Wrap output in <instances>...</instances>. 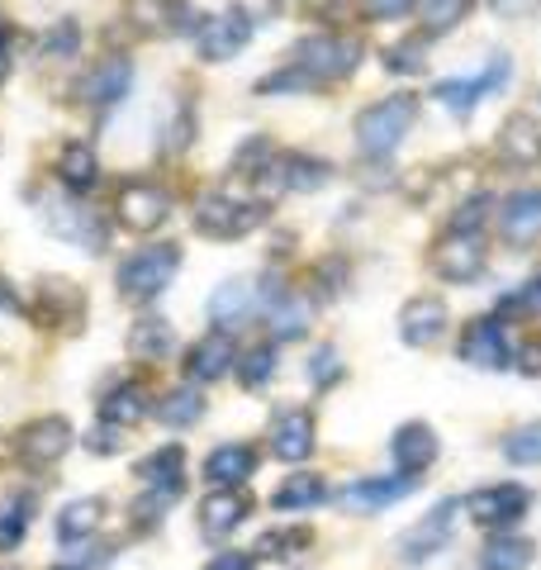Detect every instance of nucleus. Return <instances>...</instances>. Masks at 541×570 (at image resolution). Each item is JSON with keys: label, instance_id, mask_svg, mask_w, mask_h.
<instances>
[{"label": "nucleus", "instance_id": "32", "mask_svg": "<svg viewBox=\"0 0 541 570\" xmlns=\"http://www.w3.org/2000/svg\"><path fill=\"white\" fill-rule=\"evenodd\" d=\"M200 414H205V400H200V390H190V385L171 390V395L157 404V419L167 423V428H190Z\"/></svg>", "mask_w": 541, "mask_h": 570}, {"label": "nucleus", "instance_id": "18", "mask_svg": "<svg viewBox=\"0 0 541 570\" xmlns=\"http://www.w3.org/2000/svg\"><path fill=\"white\" fill-rule=\"evenodd\" d=\"M270 452L281 461H304L314 452V414L309 409H285V414L270 423Z\"/></svg>", "mask_w": 541, "mask_h": 570}, {"label": "nucleus", "instance_id": "38", "mask_svg": "<svg viewBox=\"0 0 541 570\" xmlns=\"http://www.w3.org/2000/svg\"><path fill=\"white\" fill-rule=\"evenodd\" d=\"M503 456L518 461V466H541V423H528L503 442Z\"/></svg>", "mask_w": 541, "mask_h": 570}, {"label": "nucleus", "instance_id": "11", "mask_svg": "<svg viewBox=\"0 0 541 570\" xmlns=\"http://www.w3.org/2000/svg\"><path fill=\"white\" fill-rule=\"evenodd\" d=\"M461 362H471L480 371H499L509 366V337H503L499 318H475L461 333Z\"/></svg>", "mask_w": 541, "mask_h": 570}, {"label": "nucleus", "instance_id": "19", "mask_svg": "<svg viewBox=\"0 0 541 570\" xmlns=\"http://www.w3.org/2000/svg\"><path fill=\"white\" fill-rule=\"evenodd\" d=\"M503 77H509V58H494V62H490V71H480V77H451V81H442V86H437V100H442V105H451L456 115H465L480 96L499 91Z\"/></svg>", "mask_w": 541, "mask_h": 570}, {"label": "nucleus", "instance_id": "17", "mask_svg": "<svg viewBox=\"0 0 541 570\" xmlns=\"http://www.w3.org/2000/svg\"><path fill=\"white\" fill-rule=\"evenodd\" d=\"M499 228L513 247L541 238V190H513L499 209Z\"/></svg>", "mask_w": 541, "mask_h": 570}, {"label": "nucleus", "instance_id": "13", "mask_svg": "<svg viewBox=\"0 0 541 570\" xmlns=\"http://www.w3.org/2000/svg\"><path fill=\"white\" fill-rule=\"evenodd\" d=\"M67 448H71L67 419H33L20 433V456L29 466H52V461H62Z\"/></svg>", "mask_w": 541, "mask_h": 570}, {"label": "nucleus", "instance_id": "12", "mask_svg": "<svg viewBox=\"0 0 541 570\" xmlns=\"http://www.w3.org/2000/svg\"><path fill=\"white\" fill-rule=\"evenodd\" d=\"M413 485H419V475H390V480H352L347 490H342V509L347 513H381L385 504L394 499H404Z\"/></svg>", "mask_w": 541, "mask_h": 570}, {"label": "nucleus", "instance_id": "42", "mask_svg": "<svg viewBox=\"0 0 541 570\" xmlns=\"http://www.w3.org/2000/svg\"><path fill=\"white\" fill-rule=\"evenodd\" d=\"M309 542V532L304 528H281V532H266V538L257 542V557H291L295 547Z\"/></svg>", "mask_w": 541, "mask_h": 570}, {"label": "nucleus", "instance_id": "15", "mask_svg": "<svg viewBox=\"0 0 541 570\" xmlns=\"http://www.w3.org/2000/svg\"><path fill=\"white\" fill-rule=\"evenodd\" d=\"M129 86H134V62L124 58V52H110V58H100L90 67V77L81 81V96L90 105H115L129 96Z\"/></svg>", "mask_w": 541, "mask_h": 570}, {"label": "nucleus", "instance_id": "26", "mask_svg": "<svg viewBox=\"0 0 541 570\" xmlns=\"http://www.w3.org/2000/svg\"><path fill=\"white\" fill-rule=\"evenodd\" d=\"M328 499V485H323V475H314V471H299V475H291L285 485L270 494V504H276L281 513H299V509H314V504H323Z\"/></svg>", "mask_w": 541, "mask_h": 570}, {"label": "nucleus", "instance_id": "28", "mask_svg": "<svg viewBox=\"0 0 541 570\" xmlns=\"http://www.w3.org/2000/svg\"><path fill=\"white\" fill-rule=\"evenodd\" d=\"M180 471H186V452H180L176 442H171V448H157V452L138 466V475L148 480L153 490H167V494H180Z\"/></svg>", "mask_w": 541, "mask_h": 570}, {"label": "nucleus", "instance_id": "39", "mask_svg": "<svg viewBox=\"0 0 541 570\" xmlns=\"http://www.w3.org/2000/svg\"><path fill=\"white\" fill-rule=\"evenodd\" d=\"M270 371H276V347L270 343H262V347H252L243 362H238V376H243V385L247 390H262L266 381H270Z\"/></svg>", "mask_w": 541, "mask_h": 570}, {"label": "nucleus", "instance_id": "5", "mask_svg": "<svg viewBox=\"0 0 541 570\" xmlns=\"http://www.w3.org/2000/svg\"><path fill=\"white\" fill-rule=\"evenodd\" d=\"M471 519L480 528H494V532H509L513 523H522V513L532 509V494L513 485V480H503V485H490V490H475L471 494Z\"/></svg>", "mask_w": 541, "mask_h": 570}, {"label": "nucleus", "instance_id": "7", "mask_svg": "<svg viewBox=\"0 0 541 570\" xmlns=\"http://www.w3.org/2000/svg\"><path fill=\"white\" fill-rule=\"evenodd\" d=\"M247 39H252V14L243 6L214 14V20H205V29L195 33V43H200V58H209V62H228Z\"/></svg>", "mask_w": 541, "mask_h": 570}, {"label": "nucleus", "instance_id": "43", "mask_svg": "<svg viewBox=\"0 0 541 570\" xmlns=\"http://www.w3.org/2000/svg\"><path fill=\"white\" fill-rule=\"evenodd\" d=\"M371 20H404L409 10H419V0H361Z\"/></svg>", "mask_w": 541, "mask_h": 570}, {"label": "nucleus", "instance_id": "35", "mask_svg": "<svg viewBox=\"0 0 541 570\" xmlns=\"http://www.w3.org/2000/svg\"><path fill=\"white\" fill-rule=\"evenodd\" d=\"M29 532V499L24 494H10L0 499V551H14Z\"/></svg>", "mask_w": 541, "mask_h": 570}, {"label": "nucleus", "instance_id": "10", "mask_svg": "<svg viewBox=\"0 0 541 570\" xmlns=\"http://www.w3.org/2000/svg\"><path fill=\"white\" fill-rule=\"evenodd\" d=\"M400 337L409 347L442 343V337H446V299H437V295L409 299V305L400 309Z\"/></svg>", "mask_w": 541, "mask_h": 570}, {"label": "nucleus", "instance_id": "24", "mask_svg": "<svg viewBox=\"0 0 541 570\" xmlns=\"http://www.w3.org/2000/svg\"><path fill=\"white\" fill-rule=\"evenodd\" d=\"M142 414H148V390H142L138 381L115 385L110 395L100 400V419H105V423H115V428H134Z\"/></svg>", "mask_w": 541, "mask_h": 570}, {"label": "nucleus", "instance_id": "4", "mask_svg": "<svg viewBox=\"0 0 541 570\" xmlns=\"http://www.w3.org/2000/svg\"><path fill=\"white\" fill-rule=\"evenodd\" d=\"M262 219H266V209L257 200H238V195H228V190H209L200 209H195V228L209 238H243Z\"/></svg>", "mask_w": 541, "mask_h": 570}, {"label": "nucleus", "instance_id": "2", "mask_svg": "<svg viewBox=\"0 0 541 570\" xmlns=\"http://www.w3.org/2000/svg\"><path fill=\"white\" fill-rule=\"evenodd\" d=\"M176 266H180V247L176 243L142 247V253H134L129 262L119 266V295L134 299V305H148V299H157L171 285Z\"/></svg>", "mask_w": 541, "mask_h": 570}, {"label": "nucleus", "instance_id": "21", "mask_svg": "<svg viewBox=\"0 0 541 570\" xmlns=\"http://www.w3.org/2000/svg\"><path fill=\"white\" fill-rule=\"evenodd\" d=\"M247 513H252V499L243 490H214L200 504V528H205V538H228Z\"/></svg>", "mask_w": 541, "mask_h": 570}, {"label": "nucleus", "instance_id": "36", "mask_svg": "<svg viewBox=\"0 0 541 570\" xmlns=\"http://www.w3.org/2000/svg\"><path fill=\"white\" fill-rule=\"evenodd\" d=\"M171 347V328L161 324V318H142V324L129 333V352L142 356V362H157V356H167Z\"/></svg>", "mask_w": 541, "mask_h": 570}, {"label": "nucleus", "instance_id": "37", "mask_svg": "<svg viewBox=\"0 0 541 570\" xmlns=\"http://www.w3.org/2000/svg\"><path fill=\"white\" fill-rule=\"evenodd\" d=\"M304 324H309V305L281 291L276 309H270V328H276V337H299V333H304Z\"/></svg>", "mask_w": 541, "mask_h": 570}, {"label": "nucleus", "instance_id": "20", "mask_svg": "<svg viewBox=\"0 0 541 570\" xmlns=\"http://www.w3.org/2000/svg\"><path fill=\"white\" fill-rule=\"evenodd\" d=\"M252 471H257V448H247V442H224L205 456V480L219 490H238Z\"/></svg>", "mask_w": 541, "mask_h": 570}, {"label": "nucleus", "instance_id": "30", "mask_svg": "<svg viewBox=\"0 0 541 570\" xmlns=\"http://www.w3.org/2000/svg\"><path fill=\"white\" fill-rule=\"evenodd\" d=\"M270 171H281V186H291V190H318L323 181H328V163H318V157H304V153L281 157Z\"/></svg>", "mask_w": 541, "mask_h": 570}, {"label": "nucleus", "instance_id": "3", "mask_svg": "<svg viewBox=\"0 0 541 570\" xmlns=\"http://www.w3.org/2000/svg\"><path fill=\"white\" fill-rule=\"evenodd\" d=\"M356 62H361V39H347V33H309L291 52V67L304 71L309 81H337L356 71Z\"/></svg>", "mask_w": 541, "mask_h": 570}, {"label": "nucleus", "instance_id": "34", "mask_svg": "<svg viewBox=\"0 0 541 570\" xmlns=\"http://www.w3.org/2000/svg\"><path fill=\"white\" fill-rule=\"evenodd\" d=\"M475 0H419V14H423V33H446L456 29L465 14H471Z\"/></svg>", "mask_w": 541, "mask_h": 570}, {"label": "nucleus", "instance_id": "9", "mask_svg": "<svg viewBox=\"0 0 541 570\" xmlns=\"http://www.w3.org/2000/svg\"><path fill=\"white\" fill-rule=\"evenodd\" d=\"M48 228H52L58 238L86 247V253H100L105 238H110V228L100 224V214H96V209H81V205H67V200L48 205Z\"/></svg>", "mask_w": 541, "mask_h": 570}, {"label": "nucleus", "instance_id": "40", "mask_svg": "<svg viewBox=\"0 0 541 570\" xmlns=\"http://www.w3.org/2000/svg\"><path fill=\"white\" fill-rule=\"evenodd\" d=\"M490 195H471V200H461L456 205V214H451V234H480V228H484V219H490Z\"/></svg>", "mask_w": 541, "mask_h": 570}, {"label": "nucleus", "instance_id": "44", "mask_svg": "<svg viewBox=\"0 0 541 570\" xmlns=\"http://www.w3.org/2000/svg\"><path fill=\"white\" fill-rule=\"evenodd\" d=\"M309 376H314V385H328V381L342 376V366H337V352H333V347H318V352H314Z\"/></svg>", "mask_w": 541, "mask_h": 570}, {"label": "nucleus", "instance_id": "46", "mask_svg": "<svg viewBox=\"0 0 541 570\" xmlns=\"http://www.w3.org/2000/svg\"><path fill=\"white\" fill-rule=\"evenodd\" d=\"M390 71H419L423 58H419V43H400V48H390V58H385Z\"/></svg>", "mask_w": 541, "mask_h": 570}, {"label": "nucleus", "instance_id": "31", "mask_svg": "<svg viewBox=\"0 0 541 570\" xmlns=\"http://www.w3.org/2000/svg\"><path fill=\"white\" fill-rule=\"evenodd\" d=\"M186 6L180 0H134V20L142 29H153V33H176V29H186Z\"/></svg>", "mask_w": 541, "mask_h": 570}, {"label": "nucleus", "instance_id": "49", "mask_svg": "<svg viewBox=\"0 0 541 570\" xmlns=\"http://www.w3.org/2000/svg\"><path fill=\"white\" fill-rule=\"evenodd\" d=\"M62 570H77V566H62Z\"/></svg>", "mask_w": 541, "mask_h": 570}, {"label": "nucleus", "instance_id": "6", "mask_svg": "<svg viewBox=\"0 0 541 570\" xmlns=\"http://www.w3.org/2000/svg\"><path fill=\"white\" fill-rule=\"evenodd\" d=\"M171 214V195L157 181H129L119 190V224L134 228V234H153V228L167 224Z\"/></svg>", "mask_w": 541, "mask_h": 570}, {"label": "nucleus", "instance_id": "48", "mask_svg": "<svg viewBox=\"0 0 541 570\" xmlns=\"http://www.w3.org/2000/svg\"><path fill=\"white\" fill-rule=\"evenodd\" d=\"M6 67H10V39H6V29H0V77H6Z\"/></svg>", "mask_w": 541, "mask_h": 570}, {"label": "nucleus", "instance_id": "22", "mask_svg": "<svg viewBox=\"0 0 541 570\" xmlns=\"http://www.w3.org/2000/svg\"><path fill=\"white\" fill-rule=\"evenodd\" d=\"M437 433H432L427 423H404L400 433H394V461H400L404 475H419L427 471L432 461H437Z\"/></svg>", "mask_w": 541, "mask_h": 570}, {"label": "nucleus", "instance_id": "8", "mask_svg": "<svg viewBox=\"0 0 541 570\" xmlns=\"http://www.w3.org/2000/svg\"><path fill=\"white\" fill-rule=\"evenodd\" d=\"M262 299H281V295L276 291L262 295L257 281H228V285H219V291L209 295V318L219 324V333L224 328H238V324H247V318L262 309Z\"/></svg>", "mask_w": 541, "mask_h": 570}, {"label": "nucleus", "instance_id": "27", "mask_svg": "<svg viewBox=\"0 0 541 570\" xmlns=\"http://www.w3.org/2000/svg\"><path fill=\"white\" fill-rule=\"evenodd\" d=\"M58 176L67 190H90L100 181V163H96V153H90V142H67L58 153Z\"/></svg>", "mask_w": 541, "mask_h": 570}, {"label": "nucleus", "instance_id": "47", "mask_svg": "<svg viewBox=\"0 0 541 570\" xmlns=\"http://www.w3.org/2000/svg\"><path fill=\"white\" fill-rule=\"evenodd\" d=\"M205 570H257V561H252L247 551H219V557H214Z\"/></svg>", "mask_w": 541, "mask_h": 570}, {"label": "nucleus", "instance_id": "14", "mask_svg": "<svg viewBox=\"0 0 541 570\" xmlns=\"http://www.w3.org/2000/svg\"><path fill=\"white\" fill-rule=\"evenodd\" d=\"M437 272L456 285H471L484 272V238L480 234H446L437 247Z\"/></svg>", "mask_w": 541, "mask_h": 570}, {"label": "nucleus", "instance_id": "41", "mask_svg": "<svg viewBox=\"0 0 541 570\" xmlns=\"http://www.w3.org/2000/svg\"><path fill=\"white\" fill-rule=\"evenodd\" d=\"M503 314H522V318H541V272L532 281H522V291L503 299Z\"/></svg>", "mask_w": 541, "mask_h": 570}, {"label": "nucleus", "instance_id": "45", "mask_svg": "<svg viewBox=\"0 0 541 570\" xmlns=\"http://www.w3.org/2000/svg\"><path fill=\"white\" fill-rule=\"evenodd\" d=\"M518 371H528V376H541V333L532 337H522V347H518Z\"/></svg>", "mask_w": 541, "mask_h": 570}, {"label": "nucleus", "instance_id": "25", "mask_svg": "<svg viewBox=\"0 0 541 570\" xmlns=\"http://www.w3.org/2000/svg\"><path fill=\"white\" fill-rule=\"evenodd\" d=\"M499 153L509 157V163H537L541 157V124L528 119V115H518L503 124V134H499Z\"/></svg>", "mask_w": 541, "mask_h": 570}, {"label": "nucleus", "instance_id": "33", "mask_svg": "<svg viewBox=\"0 0 541 570\" xmlns=\"http://www.w3.org/2000/svg\"><path fill=\"white\" fill-rule=\"evenodd\" d=\"M96 523H100V499H71V504L58 513V538L77 542L86 532H96Z\"/></svg>", "mask_w": 541, "mask_h": 570}, {"label": "nucleus", "instance_id": "23", "mask_svg": "<svg viewBox=\"0 0 541 570\" xmlns=\"http://www.w3.org/2000/svg\"><path fill=\"white\" fill-rule=\"evenodd\" d=\"M451 519H456V504L446 499V504L432 509L419 528H409V532H404V542H400V547H404V557H409V561H427L432 551H442V542L451 538Z\"/></svg>", "mask_w": 541, "mask_h": 570}, {"label": "nucleus", "instance_id": "1", "mask_svg": "<svg viewBox=\"0 0 541 570\" xmlns=\"http://www.w3.org/2000/svg\"><path fill=\"white\" fill-rule=\"evenodd\" d=\"M419 119V100L413 96H385L375 100L371 110L356 115V148L366 157H390L404 142V134Z\"/></svg>", "mask_w": 541, "mask_h": 570}, {"label": "nucleus", "instance_id": "16", "mask_svg": "<svg viewBox=\"0 0 541 570\" xmlns=\"http://www.w3.org/2000/svg\"><path fill=\"white\" fill-rule=\"evenodd\" d=\"M233 362H238V352H233V337L214 328V333H205L200 343L190 347V356H186V376H190V381H205V385H209V381L228 376V371H233Z\"/></svg>", "mask_w": 541, "mask_h": 570}, {"label": "nucleus", "instance_id": "29", "mask_svg": "<svg viewBox=\"0 0 541 570\" xmlns=\"http://www.w3.org/2000/svg\"><path fill=\"white\" fill-rule=\"evenodd\" d=\"M480 566H484V570H528V566H532V542H522V538H509V532H499V538L484 542Z\"/></svg>", "mask_w": 541, "mask_h": 570}]
</instances>
